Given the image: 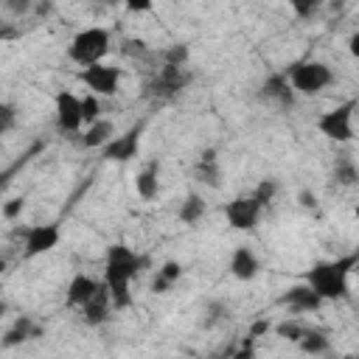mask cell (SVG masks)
I'll return each instance as SVG.
<instances>
[{
	"label": "cell",
	"mask_w": 359,
	"mask_h": 359,
	"mask_svg": "<svg viewBox=\"0 0 359 359\" xmlns=\"http://www.w3.org/2000/svg\"><path fill=\"white\" fill-rule=\"evenodd\" d=\"M149 264L146 255H137L126 244H112L107 247V261H104V283L112 297V309H126L132 303L129 283L137 278V272Z\"/></svg>",
	"instance_id": "6da1fadb"
},
{
	"label": "cell",
	"mask_w": 359,
	"mask_h": 359,
	"mask_svg": "<svg viewBox=\"0 0 359 359\" xmlns=\"http://www.w3.org/2000/svg\"><path fill=\"white\" fill-rule=\"evenodd\" d=\"M359 264L356 252L339 255L337 261H317L309 272H306V283L323 297V300H342L348 297V278L353 272V266Z\"/></svg>",
	"instance_id": "7a4b0ae2"
},
{
	"label": "cell",
	"mask_w": 359,
	"mask_h": 359,
	"mask_svg": "<svg viewBox=\"0 0 359 359\" xmlns=\"http://www.w3.org/2000/svg\"><path fill=\"white\" fill-rule=\"evenodd\" d=\"M283 73H286L292 90L300 93V95H317V93H323V90L334 81V70H331L325 62H317V59L294 62V65H289Z\"/></svg>",
	"instance_id": "3957f363"
},
{
	"label": "cell",
	"mask_w": 359,
	"mask_h": 359,
	"mask_svg": "<svg viewBox=\"0 0 359 359\" xmlns=\"http://www.w3.org/2000/svg\"><path fill=\"white\" fill-rule=\"evenodd\" d=\"M109 53V31L101 28V25H90L84 31H79L67 48V56L79 65V67H87V65H95L101 62L104 56Z\"/></svg>",
	"instance_id": "277c9868"
},
{
	"label": "cell",
	"mask_w": 359,
	"mask_h": 359,
	"mask_svg": "<svg viewBox=\"0 0 359 359\" xmlns=\"http://www.w3.org/2000/svg\"><path fill=\"white\" fill-rule=\"evenodd\" d=\"M188 84H191V73H188L185 65H165V62H163V67L154 70V73L143 81V95H146V98H160V101H165V98L180 95Z\"/></svg>",
	"instance_id": "5b68a950"
},
{
	"label": "cell",
	"mask_w": 359,
	"mask_h": 359,
	"mask_svg": "<svg viewBox=\"0 0 359 359\" xmlns=\"http://www.w3.org/2000/svg\"><path fill=\"white\" fill-rule=\"evenodd\" d=\"M353 109H356V101L351 98V101H345V104H339V107L323 112V115L317 118L320 135H325L328 140H337V143H348V140L353 137V123H351Z\"/></svg>",
	"instance_id": "8992f818"
},
{
	"label": "cell",
	"mask_w": 359,
	"mask_h": 359,
	"mask_svg": "<svg viewBox=\"0 0 359 359\" xmlns=\"http://www.w3.org/2000/svg\"><path fill=\"white\" fill-rule=\"evenodd\" d=\"M121 67H112V65H104V62H95V65H87L79 70V81L95 93V95H115L118 87H121Z\"/></svg>",
	"instance_id": "52a82bcc"
},
{
	"label": "cell",
	"mask_w": 359,
	"mask_h": 359,
	"mask_svg": "<svg viewBox=\"0 0 359 359\" xmlns=\"http://www.w3.org/2000/svg\"><path fill=\"white\" fill-rule=\"evenodd\" d=\"M261 210L264 208L252 199V194L250 196H236L224 205V219L233 230H255V224L261 219Z\"/></svg>",
	"instance_id": "ba28073f"
},
{
	"label": "cell",
	"mask_w": 359,
	"mask_h": 359,
	"mask_svg": "<svg viewBox=\"0 0 359 359\" xmlns=\"http://www.w3.org/2000/svg\"><path fill=\"white\" fill-rule=\"evenodd\" d=\"M81 98L70 90L56 93V129L62 135H76L81 129Z\"/></svg>",
	"instance_id": "9c48e42d"
},
{
	"label": "cell",
	"mask_w": 359,
	"mask_h": 359,
	"mask_svg": "<svg viewBox=\"0 0 359 359\" xmlns=\"http://www.w3.org/2000/svg\"><path fill=\"white\" fill-rule=\"evenodd\" d=\"M283 309H289L292 314H311V311H317L325 300L309 286V283H294V286H289L283 294H280V300H278Z\"/></svg>",
	"instance_id": "30bf717a"
},
{
	"label": "cell",
	"mask_w": 359,
	"mask_h": 359,
	"mask_svg": "<svg viewBox=\"0 0 359 359\" xmlns=\"http://www.w3.org/2000/svg\"><path fill=\"white\" fill-rule=\"evenodd\" d=\"M258 98L266 104H275L280 109H292L294 107V90H292L286 73H269L258 90Z\"/></svg>",
	"instance_id": "8fae6325"
},
{
	"label": "cell",
	"mask_w": 359,
	"mask_h": 359,
	"mask_svg": "<svg viewBox=\"0 0 359 359\" xmlns=\"http://www.w3.org/2000/svg\"><path fill=\"white\" fill-rule=\"evenodd\" d=\"M59 238H62L59 224H31L25 230V258H36V255L50 252L59 244Z\"/></svg>",
	"instance_id": "7c38bea8"
},
{
	"label": "cell",
	"mask_w": 359,
	"mask_h": 359,
	"mask_svg": "<svg viewBox=\"0 0 359 359\" xmlns=\"http://www.w3.org/2000/svg\"><path fill=\"white\" fill-rule=\"evenodd\" d=\"M137 149H140V126L129 129L126 135L109 137V140L101 146V154H104V160L129 163V160H135V157H137Z\"/></svg>",
	"instance_id": "4fadbf2b"
},
{
	"label": "cell",
	"mask_w": 359,
	"mask_h": 359,
	"mask_svg": "<svg viewBox=\"0 0 359 359\" xmlns=\"http://www.w3.org/2000/svg\"><path fill=\"white\" fill-rule=\"evenodd\" d=\"M79 311H81V323L90 325V328H98V325H104L109 320V314H112V297H109V289H107L104 280L95 289V294L84 306H79Z\"/></svg>",
	"instance_id": "5bb4252c"
},
{
	"label": "cell",
	"mask_w": 359,
	"mask_h": 359,
	"mask_svg": "<svg viewBox=\"0 0 359 359\" xmlns=\"http://www.w3.org/2000/svg\"><path fill=\"white\" fill-rule=\"evenodd\" d=\"M194 180L208 185V188H219L222 185V165H219V157H216L213 146L199 151V157L194 163Z\"/></svg>",
	"instance_id": "9a60e30c"
},
{
	"label": "cell",
	"mask_w": 359,
	"mask_h": 359,
	"mask_svg": "<svg viewBox=\"0 0 359 359\" xmlns=\"http://www.w3.org/2000/svg\"><path fill=\"white\" fill-rule=\"evenodd\" d=\"M227 266H230V275H233V278H238V280H252V278L258 275V269H261V261H258V255H255L247 244H241V247L233 250Z\"/></svg>",
	"instance_id": "2e32d148"
},
{
	"label": "cell",
	"mask_w": 359,
	"mask_h": 359,
	"mask_svg": "<svg viewBox=\"0 0 359 359\" xmlns=\"http://www.w3.org/2000/svg\"><path fill=\"white\" fill-rule=\"evenodd\" d=\"M135 191H137V196L146 199V202H151V199L160 194V163H157V160H149V163L137 171V177H135Z\"/></svg>",
	"instance_id": "e0dca14e"
},
{
	"label": "cell",
	"mask_w": 359,
	"mask_h": 359,
	"mask_svg": "<svg viewBox=\"0 0 359 359\" xmlns=\"http://www.w3.org/2000/svg\"><path fill=\"white\" fill-rule=\"evenodd\" d=\"M101 286V280L98 278H93V275H84V272H79V275H73L70 278V283H67V306H84L93 294H95V289Z\"/></svg>",
	"instance_id": "ac0fdd59"
},
{
	"label": "cell",
	"mask_w": 359,
	"mask_h": 359,
	"mask_svg": "<svg viewBox=\"0 0 359 359\" xmlns=\"http://www.w3.org/2000/svg\"><path fill=\"white\" fill-rule=\"evenodd\" d=\"M34 337H39V328L34 325V320H31L28 314H22V317H17V320L6 328V334L0 337V345H3V348H14V345H22L25 339H34Z\"/></svg>",
	"instance_id": "d6986e66"
},
{
	"label": "cell",
	"mask_w": 359,
	"mask_h": 359,
	"mask_svg": "<svg viewBox=\"0 0 359 359\" xmlns=\"http://www.w3.org/2000/svg\"><path fill=\"white\" fill-rule=\"evenodd\" d=\"M112 135H115V123L107 121V118H98V121L87 123V129L81 135V146L84 149H101Z\"/></svg>",
	"instance_id": "ffe728a7"
},
{
	"label": "cell",
	"mask_w": 359,
	"mask_h": 359,
	"mask_svg": "<svg viewBox=\"0 0 359 359\" xmlns=\"http://www.w3.org/2000/svg\"><path fill=\"white\" fill-rule=\"evenodd\" d=\"M180 278H182V264H180V261H165V264L157 269L154 280H151V292L165 294V292H168Z\"/></svg>",
	"instance_id": "44dd1931"
},
{
	"label": "cell",
	"mask_w": 359,
	"mask_h": 359,
	"mask_svg": "<svg viewBox=\"0 0 359 359\" xmlns=\"http://www.w3.org/2000/svg\"><path fill=\"white\" fill-rule=\"evenodd\" d=\"M205 213H208V205H205V199L199 194H188L180 202V210H177V216H180L182 224H196V222H202Z\"/></svg>",
	"instance_id": "7402d4cb"
},
{
	"label": "cell",
	"mask_w": 359,
	"mask_h": 359,
	"mask_svg": "<svg viewBox=\"0 0 359 359\" xmlns=\"http://www.w3.org/2000/svg\"><path fill=\"white\" fill-rule=\"evenodd\" d=\"M300 351L309 353V356H325L331 351V339L323 334V331H314V328H306L303 337L297 339Z\"/></svg>",
	"instance_id": "603a6c76"
},
{
	"label": "cell",
	"mask_w": 359,
	"mask_h": 359,
	"mask_svg": "<svg viewBox=\"0 0 359 359\" xmlns=\"http://www.w3.org/2000/svg\"><path fill=\"white\" fill-rule=\"evenodd\" d=\"M334 180L345 188H353L356 180H359V171H356V163L351 154H339L337 163H334Z\"/></svg>",
	"instance_id": "cb8c5ba5"
},
{
	"label": "cell",
	"mask_w": 359,
	"mask_h": 359,
	"mask_svg": "<svg viewBox=\"0 0 359 359\" xmlns=\"http://www.w3.org/2000/svg\"><path fill=\"white\" fill-rule=\"evenodd\" d=\"M278 191H280V182H278V180H272V177H266V180H261V182L255 185V191H252V199H255L261 208H269V205L275 202Z\"/></svg>",
	"instance_id": "d4e9b609"
},
{
	"label": "cell",
	"mask_w": 359,
	"mask_h": 359,
	"mask_svg": "<svg viewBox=\"0 0 359 359\" xmlns=\"http://www.w3.org/2000/svg\"><path fill=\"white\" fill-rule=\"evenodd\" d=\"M98 118H101V101H98L95 93L87 90V95H81V123L87 126V123H93Z\"/></svg>",
	"instance_id": "484cf974"
},
{
	"label": "cell",
	"mask_w": 359,
	"mask_h": 359,
	"mask_svg": "<svg viewBox=\"0 0 359 359\" xmlns=\"http://www.w3.org/2000/svg\"><path fill=\"white\" fill-rule=\"evenodd\" d=\"M222 320H227V306H224L222 300H210L208 309H205V320H202V325H205V328H213V325L222 323Z\"/></svg>",
	"instance_id": "4316f807"
},
{
	"label": "cell",
	"mask_w": 359,
	"mask_h": 359,
	"mask_svg": "<svg viewBox=\"0 0 359 359\" xmlns=\"http://www.w3.org/2000/svg\"><path fill=\"white\" fill-rule=\"evenodd\" d=\"M188 56H191V50L182 42H177V45H171V48L163 50V62L165 65H188Z\"/></svg>",
	"instance_id": "83f0119b"
},
{
	"label": "cell",
	"mask_w": 359,
	"mask_h": 359,
	"mask_svg": "<svg viewBox=\"0 0 359 359\" xmlns=\"http://www.w3.org/2000/svg\"><path fill=\"white\" fill-rule=\"evenodd\" d=\"M303 325L300 323H294V320H286V323H278L275 325V334L280 337V339H286V342H297L300 337H303Z\"/></svg>",
	"instance_id": "f1b7e54d"
},
{
	"label": "cell",
	"mask_w": 359,
	"mask_h": 359,
	"mask_svg": "<svg viewBox=\"0 0 359 359\" xmlns=\"http://www.w3.org/2000/svg\"><path fill=\"white\" fill-rule=\"evenodd\" d=\"M14 123H17V107L8 101H0V135L14 129Z\"/></svg>",
	"instance_id": "f546056e"
},
{
	"label": "cell",
	"mask_w": 359,
	"mask_h": 359,
	"mask_svg": "<svg viewBox=\"0 0 359 359\" xmlns=\"http://www.w3.org/2000/svg\"><path fill=\"white\" fill-rule=\"evenodd\" d=\"M289 6H292V11H294L297 17L309 20V17H314V14H317L320 0H289Z\"/></svg>",
	"instance_id": "4dcf8cb0"
},
{
	"label": "cell",
	"mask_w": 359,
	"mask_h": 359,
	"mask_svg": "<svg viewBox=\"0 0 359 359\" xmlns=\"http://www.w3.org/2000/svg\"><path fill=\"white\" fill-rule=\"evenodd\" d=\"M121 50L126 53V56H135V59H143V56H149V48H146V42L143 39H123L121 42Z\"/></svg>",
	"instance_id": "1f68e13d"
},
{
	"label": "cell",
	"mask_w": 359,
	"mask_h": 359,
	"mask_svg": "<svg viewBox=\"0 0 359 359\" xmlns=\"http://www.w3.org/2000/svg\"><path fill=\"white\" fill-rule=\"evenodd\" d=\"M22 210H25V199H22V196H14V199H8V202L0 205V213H3L8 222H14Z\"/></svg>",
	"instance_id": "d6a6232c"
},
{
	"label": "cell",
	"mask_w": 359,
	"mask_h": 359,
	"mask_svg": "<svg viewBox=\"0 0 359 359\" xmlns=\"http://www.w3.org/2000/svg\"><path fill=\"white\" fill-rule=\"evenodd\" d=\"M3 8L11 14V17H22L34 8V0H3Z\"/></svg>",
	"instance_id": "836d02e7"
},
{
	"label": "cell",
	"mask_w": 359,
	"mask_h": 359,
	"mask_svg": "<svg viewBox=\"0 0 359 359\" xmlns=\"http://www.w3.org/2000/svg\"><path fill=\"white\" fill-rule=\"evenodd\" d=\"M272 331V323H269V317H258L252 325H250V331H247V337H252V339H258V337H264V334H269Z\"/></svg>",
	"instance_id": "e575fe53"
},
{
	"label": "cell",
	"mask_w": 359,
	"mask_h": 359,
	"mask_svg": "<svg viewBox=\"0 0 359 359\" xmlns=\"http://www.w3.org/2000/svg\"><path fill=\"white\" fill-rule=\"evenodd\" d=\"M107 3H123L129 11L135 14H143V11H151V0H107Z\"/></svg>",
	"instance_id": "d590c367"
},
{
	"label": "cell",
	"mask_w": 359,
	"mask_h": 359,
	"mask_svg": "<svg viewBox=\"0 0 359 359\" xmlns=\"http://www.w3.org/2000/svg\"><path fill=\"white\" fill-rule=\"evenodd\" d=\"M297 202H300L306 210H314V208H317V196H314L311 191H300V194H297Z\"/></svg>",
	"instance_id": "8d00e7d4"
},
{
	"label": "cell",
	"mask_w": 359,
	"mask_h": 359,
	"mask_svg": "<svg viewBox=\"0 0 359 359\" xmlns=\"http://www.w3.org/2000/svg\"><path fill=\"white\" fill-rule=\"evenodd\" d=\"M14 36H17V28L8 22H0V39H14Z\"/></svg>",
	"instance_id": "74e56055"
},
{
	"label": "cell",
	"mask_w": 359,
	"mask_h": 359,
	"mask_svg": "<svg viewBox=\"0 0 359 359\" xmlns=\"http://www.w3.org/2000/svg\"><path fill=\"white\" fill-rule=\"evenodd\" d=\"M348 45H351V56H359V34H351Z\"/></svg>",
	"instance_id": "f35d334b"
},
{
	"label": "cell",
	"mask_w": 359,
	"mask_h": 359,
	"mask_svg": "<svg viewBox=\"0 0 359 359\" xmlns=\"http://www.w3.org/2000/svg\"><path fill=\"white\" fill-rule=\"evenodd\" d=\"M50 8H53V6H50V3H39V6H36V11H39V14H48V11H50Z\"/></svg>",
	"instance_id": "ab89813d"
},
{
	"label": "cell",
	"mask_w": 359,
	"mask_h": 359,
	"mask_svg": "<svg viewBox=\"0 0 359 359\" xmlns=\"http://www.w3.org/2000/svg\"><path fill=\"white\" fill-rule=\"evenodd\" d=\"M3 314H6V303H0V317H3Z\"/></svg>",
	"instance_id": "60d3db41"
},
{
	"label": "cell",
	"mask_w": 359,
	"mask_h": 359,
	"mask_svg": "<svg viewBox=\"0 0 359 359\" xmlns=\"http://www.w3.org/2000/svg\"><path fill=\"white\" fill-rule=\"evenodd\" d=\"M3 269H6V261H3V258H0V272H3Z\"/></svg>",
	"instance_id": "b9f144b4"
},
{
	"label": "cell",
	"mask_w": 359,
	"mask_h": 359,
	"mask_svg": "<svg viewBox=\"0 0 359 359\" xmlns=\"http://www.w3.org/2000/svg\"><path fill=\"white\" fill-rule=\"evenodd\" d=\"M3 188H6V180H3V177H0V191H3Z\"/></svg>",
	"instance_id": "7bdbcfd3"
}]
</instances>
